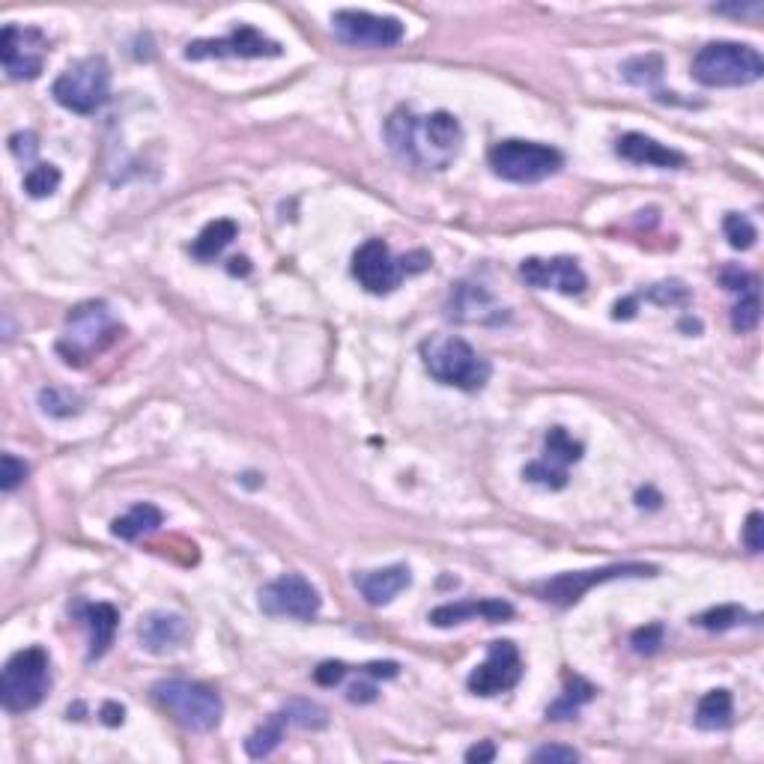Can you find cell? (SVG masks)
Segmentation results:
<instances>
[{
    "mask_svg": "<svg viewBox=\"0 0 764 764\" xmlns=\"http://www.w3.org/2000/svg\"><path fill=\"white\" fill-rule=\"evenodd\" d=\"M385 138L391 153L403 165L427 168V171H445L463 147V129L457 117L448 111L415 117L409 108H400L391 114L385 126Z\"/></svg>",
    "mask_w": 764,
    "mask_h": 764,
    "instance_id": "obj_1",
    "label": "cell"
},
{
    "mask_svg": "<svg viewBox=\"0 0 764 764\" xmlns=\"http://www.w3.org/2000/svg\"><path fill=\"white\" fill-rule=\"evenodd\" d=\"M120 323L111 317L105 302H84L66 317L63 338L57 341V353L63 356L66 365L84 368L96 356H102L117 338H120Z\"/></svg>",
    "mask_w": 764,
    "mask_h": 764,
    "instance_id": "obj_2",
    "label": "cell"
},
{
    "mask_svg": "<svg viewBox=\"0 0 764 764\" xmlns=\"http://www.w3.org/2000/svg\"><path fill=\"white\" fill-rule=\"evenodd\" d=\"M421 362L433 380L460 391H481L490 380V362L481 359L472 344L454 335L427 338L421 344Z\"/></svg>",
    "mask_w": 764,
    "mask_h": 764,
    "instance_id": "obj_3",
    "label": "cell"
},
{
    "mask_svg": "<svg viewBox=\"0 0 764 764\" xmlns=\"http://www.w3.org/2000/svg\"><path fill=\"white\" fill-rule=\"evenodd\" d=\"M762 75V54L744 42H708L693 57V78L702 87H747Z\"/></svg>",
    "mask_w": 764,
    "mask_h": 764,
    "instance_id": "obj_4",
    "label": "cell"
},
{
    "mask_svg": "<svg viewBox=\"0 0 764 764\" xmlns=\"http://www.w3.org/2000/svg\"><path fill=\"white\" fill-rule=\"evenodd\" d=\"M51 690V660L45 648L33 645L9 657L0 678V702L6 714H27L42 705Z\"/></svg>",
    "mask_w": 764,
    "mask_h": 764,
    "instance_id": "obj_5",
    "label": "cell"
},
{
    "mask_svg": "<svg viewBox=\"0 0 764 764\" xmlns=\"http://www.w3.org/2000/svg\"><path fill=\"white\" fill-rule=\"evenodd\" d=\"M153 699L186 729V732H212L221 723L224 702L221 696L200 684V681H186V678H165L153 687Z\"/></svg>",
    "mask_w": 764,
    "mask_h": 764,
    "instance_id": "obj_6",
    "label": "cell"
},
{
    "mask_svg": "<svg viewBox=\"0 0 764 764\" xmlns=\"http://www.w3.org/2000/svg\"><path fill=\"white\" fill-rule=\"evenodd\" d=\"M487 162L496 177L517 186H532L556 177L565 168V156L556 147L535 144V141H502L487 153Z\"/></svg>",
    "mask_w": 764,
    "mask_h": 764,
    "instance_id": "obj_7",
    "label": "cell"
},
{
    "mask_svg": "<svg viewBox=\"0 0 764 764\" xmlns=\"http://www.w3.org/2000/svg\"><path fill=\"white\" fill-rule=\"evenodd\" d=\"M108 93H111V66L99 54L72 63L51 87V96L57 99V105L81 117L96 114L108 102Z\"/></svg>",
    "mask_w": 764,
    "mask_h": 764,
    "instance_id": "obj_8",
    "label": "cell"
},
{
    "mask_svg": "<svg viewBox=\"0 0 764 764\" xmlns=\"http://www.w3.org/2000/svg\"><path fill=\"white\" fill-rule=\"evenodd\" d=\"M630 576H657V565H639V562H624V565H606V568H591V571H568L544 579L535 585V594L553 606H573L579 603L594 585L612 582V579H630Z\"/></svg>",
    "mask_w": 764,
    "mask_h": 764,
    "instance_id": "obj_9",
    "label": "cell"
},
{
    "mask_svg": "<svg viewBox=\"0 0 764 764\" xmlns=\"http://www.w3.org/2000/svg\"><path fill=\"white\" fill-rule=\"evenodd\" d=\"M320 606H323L320 591L302 573H284L260 588V609L269 618L311 621V618H317Z\"/></svg>",
    "mask_w": 764,
    "mask_h": 764,
    "instance_id": "obj_10",
    "label": "cell"
},
{
    "mask_svg": "<svg viewBox=\"0 0 764 764\" xmlns=\"http://www.w3.org/2000/svg\"><path fill=\"white\" fill-rule=\"evenodd\" d=\"M48 57V36L39 27L6 24L0 33V60L12 81H33L42 75Z\"/></svg>",
    "mask_w": 764,
    "mask_h": 764,
    "instance_id": "obj_11",
    "label": "cell"
},
{
    "mask_svg": "<svg viewBox=\"0 0 764 764\" xmlns=\"http://www.w3.org/2000/svg\"><path fill=\"white\" fill-rule=\"evenodd\" d=\"M332 33L353 48H391L403 39V21L374 15L365 9H338L332 15Z\"/></svg>",
    "mask_w": 764,
    "mask_h": 764,
    "instance_id": "obj_12",
    "label": "cell"
},
{
    "mask_svg": "<svg viewBox=\"0 0 764 764\" xmlns=\"http://www.w3.org/2000/svg\"><path fill=\"white\" fill-rule=\"evenodd\" d=\"M520 678H523V657L514 642L502 639V642H490L487 660L472 669V675L466 678V687L475 696L490 699V696H502L514 690Z\"/></svg>",
    "mask_w": 764,
    "mask_h": 764,
    "instance_id": "obj_13",
    "label": "cell"
},
{
    "mask_svg": "<svg viewBox=\"0 0 764 764\" xmlns=\"http://www.w3.org/2000/svg\"><path fill=\"white\" fill-rule=\"evenodd\" d=\"M209 57H239V60H254V57H281V45L260 33L251 24L233 27V33L218 36V39H197L186 45V60H209Z\"/></svg>",
    "mask_w": 764,
    "mask_h": 764,
    "instance_id": "obj_14",
    "label": "cell"
},
{
    "mask_svg": "<svg viewBox=\"0 0 764 764\" xmlns=\"http://www.w3.org/2000/svg\"><path fill=\"white\" fill-rule=\"evenodd\" d=\"M353 278L374 296L391 293L400 281V263L391 257L388 245L382 239H368L356 254H353Z\"/></svg>",
    "mask_w": 764,
    "mask_h": 764,
    "instance_id": "obj_15",
    "label": "cell"
},
{
    "mask_svg": "<svg viewBox=\"0 0 764 764\" xmlns=\"http://www.w3.org/2000/svg\"><path fill=\"white\" fill-rule=\"evenodd\" d=\"M520 278L535 290H559L565 296H582L588 287V278L573 257H553V260L529 257L520 266Z\"/></svg>",
    "mask_w": 764,
    "mask_h": 764,
    "instance_id": "obj_16",
    "label": "cell"
},
{
    "mask_svg": "<svg viewBox=\"0 0 764 764\" xmlns=\"http://www.w3.org/2000/svg\"><path fill=\"white\" fill-rule=\"evenodd\" d=\"M191 627L177 612H147L138 624V642L150 654H171L186 645Z\"/></svg>",
    "mask_w": 764,
    "mask_h": 764,
    "instance_id": "obj_17",
    "label": "cell"
},
{
    "mask_svg": "<svg viewBox=\"0 0 764 764\" xmlns=\"http://www.w3.org/2000/svg\"><path fill=\"white\" fill-rule=\"evenodd\" d=\"M615 153H618V159H624L636 168H663V171H669V168H684L687 165L684 153H678V150H672V147H666V144H660V141H654L642 132L621 135L615 141Z\"/></svg>",
    "mask_w": 764,
    "mask_h": 764,
    "instance_id": "obj_18",
    "label": "cell"
},
{
    "mask_svg": "<svg viewBox=\"0 0 764 764\" xmlns=\"http://www.w3.org/2000/svg\"><path fill=\"white\" fill-rule=\"evenodd\" d=\"M514 615V606L505 603V600H493V597H484V600H460V603H442L430 612V624L433 627H454V624H466V621H490V624H499V621H508Z\"/></svg>",
    "mask_w": 764,
    "mask_h": 764,
    "instance_id": "obj_19",
    "label": "cell"
},
{
    "mask_svg": "<svg viewBox=\"0 0 764 764\" xmlns=\"http://www.w3.org/2000/svg\"><path fill=\"white\" fill-rule=\"evenodd\" d=\"M448 317L457 320V323H502L505 320L502 308L490 299V293L484 287H475V284H457L454 287Z\"/></svg>",
    "mask_w": 764,
    "mask_h": 764,
    "instance_id": "obj_20",
    "label": "cell"
},
{
    "mask_svg": "<svg viewBox=\"0 0 764 764\" xmlns=\"http://www.w3.org/2000/svg\"><path fill=\"white\" fill-rule=\"evenodd\" d=\"M81 621L90 633V660H99L108 654L114 645L117 627H120V612L111 603H87L81 606Z\"/></svg>",
    "mask_w": 764,
    "mask_h": 764,
    "instance_id": "obj_21",
    "label": "cell"
},
{
    "mask_svg": "<svg viewBox=\"0 0 764 764\" xmlns=\"http://www.w3.org/2000/svg\"><path fill=\"white\" fill-rule=\"evenodd\" d=\"M409 582H412V573L406 565H391V568H382V571H368L356 576V585H359V591L365 594V600L371 606L391 603L403 588H409Z\"/></svg>",
    "mask_w": 764,
    "mask_h": 764,
    "instance_id": "obj_22",
    "label": "cell"
},
{
    "mask_svg": "<svg viewBox=\"0 0 764 764\" xmlns=\"http://www.w3.org/2000/svg\"><path fill=\"white\" fill-rule=\"evenodd\" d=\"M162 520H165V517H162V511H159L156 505L141 502V505H135L129 514L117 517V520L111 523V532H114V538H120V541H138V538L156 532V529L162 526Z\"/></svg>",
    "mask_w": 764,
    "mask_h": 764,
    "instance_id": "obj_23",
    "label": "cell"
},
{
    "mask_svg": "<svg viewBox=\"0 0 764 764\" xmlns=\"http://www.w3.org/2000/svg\"><path fill=\"white\" fill-rule=\"evenodd\" d=\"M732 711H735V702H732V693L729 690H711L699 699V708H696V726L702 732H720V729H729L732 723Z\"/></svg>",
    "mask_w": 764,
    "mask_h": 764,
    "instance_id": "obj_24",
    "label": "cell"
},
{
    "mask_svg": "<svg viewBox=\"0 0 764 764\" xmlns=\"http://www.w3.org/2000/svg\"><path fill=\"white\" fill-rule=\"evenodd\" d=\"M236 233H239V227H236V221H230V218L209 221V224L200 230V236L194 239L191 254H194L197 260H215V257L236 239Z\"/></svg>",
    "mask_w": 764,
    "mask_h": 764,
    "instance_id": "obj_25",
    "label": "cell"
},
{
    "mask_svg": "<svg viewBox=\"0 0 764 764\" xmlns=\"http://www.w3.org/2000/svg\"><path fill=\"white\" fill-rule=\"evenodd\" d=\"M287 726H290V723H287L284 711L272 714L263 726H257V729L248 735V741H245V753H248L251 759H266V756H272V753L281 747V741H284V729H287Z\"/></svg>",
    "mask_w": 764,
    "mask_h": 764,
    "instance_id": "obj_26",
    "label": "cell"
},
{
    "mask_svg": "<svg viewBox=\"0 0 764 764\" xmlns=\"http://www.w3.org/2000/svg\"><path fill=\"white\" fill-rule=\"evenodd\" d=\"M544 463L556 466V469H568L571 463L582 460V442L571 439V433L565 427H553L544 439Z\"/></svg>",
    "mask_w": 764,
    "mask_h": 764,
    "instance_id": "obj_27",
    "label": "cell"
},
{
    "mask_svg": "<svg viewBox=\"0 0 764 764\" xmlns=\"http://www.w3.org/2000/svg\"><path fill=\"white\" fill-rule=\"evenodd\" d=\"M594 693H597V687H591L588 681H582V678H568V687H565V696L562 699H556L550 708H547V717L550 720H576V714H579V708L585 705V702H591L594 699Z\"/></svg>",
    "mask_w": 764,
    "mask_h": 764,
    "instance_id": "obj_28",
    "label": "cell"
},
{
    "mask_svg": "<svg viewBox=\"0 0 764 764\" xmlns=\"http://www.w3.org/2000/svg\"><path fill=\"white\" fill-rule=\"evenodd\" d=\"M624 78L636 87H654L663 78V57L660 54H645L633 57L624 63Z\"/></svg>",
    "mask_w": 764,
    "mask_h": 764,
    "instance_id": "obj_29",
    "label": "cell"
},
{
    "mask_svg": "<svg viewBox=\"0 0 764 764\" xmlns=\"http://www.w3.org/2000/svg\"><path fill=\"white\" fill-rule=\"evenodd\" d=\"M284 717H287V723H290V726L311 729V732H317V729H326V726H329V714H326V708H320L317 702H305V699L290 702V705L284 708Z\"/></svg>",
    "mask_w": 764,
    "mask_h": 764,
    "instance_id": "obj_30",
    "label": "cell"
},
{
    "mask_svg": "<svg viewBox=\"0 0 764 764\" xmlns=\"http://www.w3.org/2000/svg\"><path fill=\"white\" fill-rule=\"evenodd\" d=\"M723 233H726V239H729V245H732L735 251H750V248L756 245V239H759L756 224H753L747 215H741V212H726V218H723Z\"/></svg>",
    "mask_w": 764,
    "mask_h": 764,
    "instance_id": "obj_31",
    "label": "cell"
},
{
    "mask_svg": "<svg viewBox=\"0 0 764 764\" xmlns=\"http://www.w3.org/2000/svg\"><path fill=\"white\" fill-rule=\"evenodd\" d=\"M759 320H762V299H759V287H753V290H744L738 305L732 308V326L735 332L747 335L759 326Z\"/></svg>",
    "mask_w": 764,
    "mask_h": 764,
    "instance_id": "obj_32",
    "label": "cell"
},
{
    "mask_svg": "<svg viewBox=\"0 0 764 764\" xmlns=\"http://www.w3.org/2000/svg\"><path fill=\"white\" fill-rule=\"evenodd\" d=\"M39 406L45 415H54V418H66V415H75L81 409V397L66 391V388H42L39 391Z\"/></svg>",
    "mask_w": 764,
    "mask_h": 764,
    "instance_id": "obj_33",
    "label": "cell"
},
{
    "mask_svg": "<svg viewBox=\"0 0 764 764\" xmlns=\"http://www.w3.org/2000/svg\"><path fill=\"white\" fill-rule=\"evenodd\" d=\"M60 171L54 165H33L27 174H24V191L36 200L42 197H51L54 191L60 189Z\"/></svg>",
    "mask_w": 764,
    "mask_h": 764,
    "instance_id": "obj_34",
    "label": "cell"
},
{
    "mask_svg": "<svg viewBox=\"0 0 764 764\" xmlns=\"http://www.w3.org/2000/svg\"><path fill=\"white\" fill-rule=\"evenodd\" d=\"M523 478L538 484V487H547V490H562L568 487V469H556L544 460H535L523 469Z\"/></svg>",
    "mask_w": 764,
    "mask_h": 764,
    "instance_id": "obj_35",
    "label": "cell"
},
{
    "mask_svg": "<svg viewBox=\"0 0 764 764\" xmlns=\"http://www.w3.org/2000/svg\"><path fill=\"white\" fill-rule=\"evenodd\" d=\"M747 618V612L741 609V606H735V603H729V606H717V609H708V612H702L699 618H696V624L699 627H705V630H729V627H735V624H741Z\"/></svg>",
    "mask_w": 764,
    "mask_h": 764,
    "instance_id": "obj_36",
    "label": "cell"
},
{
    "mask_svg": "<svg viewBox=\"0 0 764 764\" xmlns=\"http://www.w3.org/2000/svg\"><path fill=\"white\" fill-rule=\"evenodd\" d=\"M645 299H651L654 305H672V308H678V305H687V302H690V290H687L681 281H663V284H654V287L645 293Z\"/></svg>",
    "mask_w": 764,
    "mask_h": 764,
    "instance_id": "obj_37",
    "label": "cell"
},
{
    "mask_svg": "<svg viewBox=\"0 0 764 764\" xmlns=\"http://www.w3.org/2000/svg\"><path fill=\"white\" fill-rule=\"evenodd\" d=\"M27 472H30V466H27L24 460H18L15 454H3V457H0V490H3V493L18 490V487L24 484Z\"/></svg>",
    "mask_w": 764,
    "mask_h": 764,
    "instance_id": "obj_38",
    "label": "cell"
},
{
    "mask_svg": "<svg viewBox=\"0 0 764 764\" xmlns=\"http://www.w3.org/2000/svg\"><path fill=\"white\" fill-rule=\"evenodd\" d=\"M630 645H633L636 654H654V651H660V645H663V624H648V627L633 630Z\"/></svg>",
    "mask_w": 764,
    "mask_h": 764,
    "instance_id": "obj_39",
    "label": "cell"
},
{
    "mask_svg": "<svg viewBox=\"0 0 764 764\" xmlns=\"http://www.w3.org/2000/svg\"><path fill=\"white\" fill-rule=\"evenodd\" d=\"M717 278H720V284H723L726 290H732V293H744V290L759 287L756 275H750V272L741 269V266H723Z\"/></svg>",
    "mask_w": 764,
    "mask_h": 764,
    "instance_id": "obj_40",
    "label": "cell"
},
{
    "mask_svg": "<svg viewBox=\"0 0 764 764\" xmlns=\"http://www.w3.org/2000/svg\"><path fill=\"white\" fill-rule=\"evenodd\" d=\"M535 764H573L579 762V753L573 747H562V744H547L541 750L532 753Z\"/></svg>",
    "mask_w": 764,
    "mask_h": 764,
    "instance_id": "obj_41",
    "label": "cell"
},
{
    "mask_svg": "<svg viewBox=\"0 0 764 764\" xmlns=\"http://www.w3.org/2000/svg\"><path fill=\"white\" fill-rule=\"evenodd\" d=\"M344 675H347V666H344L341 660H329V663H320V666L314 669V681H317L320 687H335V684L344 681Z\"/></svg>",
    "mask_w": 764,
    "mask_h": 764,
    "instance_id": "obj_42",
    "label": "cell"
},
{
    "mask_svg": "<svg viewBox=\"0 0 764 764\" xmlns=\"http://www.w3.org/2000/svg\"><path fill=\"white\" fill-rule=\"evenodd\" d=\"M744 544H747V550L753 553V556H759L764 547L762 541V514L759 511H753L750 517H747V526H744Z\"/></svg>",
    "mask_w": 764,
    "mask_h": 764,
    "instance_id": "obj_43",
    "label": "cell"
},
{
    "mask_svg": "<svg viewBox=\"0 0 764 764\" xmlns=\"http://www.w3.org/2000/svg\"><path fill=\"white\" fill-rule=\"evenodd\" d=\"M9 150H12L21 162H30V159L36 156V150H39L36 135H33V132H18V135H12V138H9Z\"/></svg>",
    "mask_w": 764,
    "mask_h": 764,
    "instance_id": "obj_44",
    "label": "cell"
},
{
    "mask_svg": "<svg viewBox=\"0 0 764 764\" xmlns=\"http://www.w3.org/2000/svg\"><path fill=\"white\" fill-rule=\"evenodd\" d=\"M714 12L720 15H735V18H762V3H729V6H714Z\"/></svg>",
    "mask_w": 764,
    "mask_h": 764,
    "instance_id": "obj_45",
    "label": "cell"
},
{
    "mask_svg": "<svg viewBox=\"0 0 764 764\" xmlns=\"http://www.w3.org/2000/svg\"><path fill=\"white\" fill-rule=\"evenodd\" d=\"M400 263V272L403 275H415V272H424V269H430V254L427 251H412V254H406V257H400L397 260Z\"/></svg>",
    "mask_w": 764,
    "mask_h": 764,
    "instance_id": "obj_46",
    "label": "cell"
},
{
    "mask_svg": "<svg viewBox=\"0 0 764 764\" xmlns=\"http://www.w3.org/2000/svg\"><path fill=\"white\" fill-rule=\"evenodd\" d=\"M347 699H350L353 705H368V702L377 699V687H374V684H353L350 693H347Z\"/></svg>",
    "mask_w": 764,
    "mask_h": 764,
    "instance_id": "obj_47",
    "label": "cell"
},
{
    "mask_svg": "<svg viewBox=\"0 0 764 764\" xmlns=\"http://www.w3.org/2000/svg\"><path fill=\"white\" fill-rule=\"evenodd\" d=\"M496 759V747H493V741H484V744H478V747H472V750H466V762H493Z\"/></svg>",
    "mask_w": 764,
    "mask_h": 764,
    "instance_id": "obj_48",
    "label": "cell"
},
{
    "mask_svg": "<svg viewBox=\"0 0 764 764\" xmlns=\"http://www.w3.org/2000/svg\"><path fill=\"white\" fill-rule=\"evenodd\" d=\"M126 720V708L123 705H117V702H105L102 705V723L105 726H120Z\"/></svg>",
    "mask_w": 764,
    "mask_h": 764,
    "instance_id": "obj_49",
    "label": "cell"
},
{
    "mask_svg": "<svg viewBox=\"0 0 764 764\" xmlns=\"http://www.w3.org/2000/svg\"><path fill=\"white\" fill-rule=\"evenodd\" d=\"M365 672L374 675V678H394L397 675V663H368Z\"/></svg>",
    "mask_w": 764,
    "mask_h": 764,
    "instance_id": "obj_50",
    "label": "cell"
},
{
    "mask_svg": "<svg viewBox=\"0 0 764 764\" xmlns=\"http://www.w3.org/2000/svg\"><path fill=\"white\" fill-rule=\"evenodd\" d=\"M633 308H636V299H624V302H618V305H615L612 317H615V320H621V317L627 320V317H633Z\"/></svg>",
    "mask_w": 764,
    "mask_h": 764,
    "instance_id": "obj_51",
    "label": "cell"
}]
</instances>
